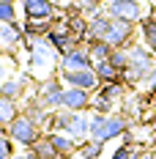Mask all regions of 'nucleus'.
<instances>
[{"label":"nucleus","instance_id":"4be33fe9","mask_svg":"<svg viewBox=\"0 0 156 159\" xmlns=\"http://www.w3.org/2000/svg\"><path fill=\"white\" fill-rule=\"evenodd\" d=\"M101 154H104V143H99V140H82L77 148V157L82 159H101Z\"/></svg>","mask_w":156,"mask_h":159},{"label":"nucleus","instance_id":"39448f33","mask_svg":"<svg viewBox=\"0 0 156 159\" xmlns=\"http://www.w3.org/2000/svg\"><path fill=\"white\" fill-rule=\"evenodd\" d=\"M6 134L11 137L16 143V148H22V151H28V148H33V145L41 140V134H44V129L38 126L36 121H33L30 115H25V112H19L14 121L6 126Z\"/></svg>","mask_w":156,"mask_h":159},{"label":"nucleus","instance_id":"9d476101","mask_svg":"<svg viewBox=\"0 0 156 159\" xmlns=\"http://www.w3.org/2000/svg\"><path fill=\"white\" fill-rule=\"evenodd\" d=\"M58 77L66 82V85H71V88H85V91H91V93H96L99 91V77H96L93 66L91 69H77V71H58Z\"/></svg>","mask_w":156,"mask_h":159},{"label":"nucleus","instance_id":"4c0bfd02","mask_svg":"<svg viewBox=\"0 0 156 159\" xmlns=\"http://www.w3.org/2000/svg\"><path fill=\"white\" fill-rule=\"evenodd\" d=\"M58 159H63V157H58Z\"/></svg>","mask_w":156,"mask_h":159},{"label":"nucleus","instance_id":"412c9836","mask_svg":"<svg viewBox=\"0 0 156 159\" xmlns=\"http://www.w3.org/2000/svg\"><path fill=\"white\" fill-rule=\"evenodd\" d=\"M16 115H19V104H16L14 99L0 96V129H6V126L16 118Z\"/></svg>","mask_w":156,"mask_h":159},{"label":"nucleus","instance_id":"dca6fc26","mask_svg":"<svg viewBox=\"0 0 156 159\" xmlns=\"http://www.w3.org/2000/svg\"><path fill=\"white\" fill-rule=\"evenodd\" d=\"M109 22H112V16L104 14V11H99L96 16H88V39H104L109 30Z\"/></svg>","mask_w":156,"mask_h":159},{"label":"nucleus","instance_id":"423d86ee","mask_svg":"<svg viewBox=\"0 0 156 159\" xmlns=\"http://www.w3.org/2000/svg\"><path fill=\"white\" fill-rule=\"evenodd\" d=\"M63 91H66V82L58 74L41 80L38 88H36V99L47 107V110H60L63 107Z\"/></svg>","mask_w":156,"mask_h":159},{"label":"nucleus","instance_id":"393cba45","mask_svg":"<svg viewBox=\"0 0 156 159\" xmlns=\"http://www.w3.org/2000/svg\"><path fill=\"white\" fill-rule=\"evenodd\" d=\"M16 22V0H0V25Z\"/></svg>","mask_w":156,"mask_h":159},{"label":"nucleus","instance_id":"5701e85b","mask_svg":"<svg viewBox=\"0 0 156 159\" xmlns=\"http://www.w3.org/2000/svg\"><path fill=\"white\" fill-rule=\"evenodd\" d=\"M28 151H33L36 159H58V151H55V145L49 143L47 134H41V140L33 145V148H28Z\"/></svg>","mask_w":156,"mask_h":159},{"label":"nucleus","instance_id":"aec40b11","mask_svg":"<svg viewBox=\"0 0 156 159\" xmlns=\"http://www.w3.org/2000/svg\"><path fill=\"white\" fill-rule=\"evenodd\" d=\"M93 71H96V77H99V82H118V80H123V74L109 63V61H99V63H93Z\"/></svg>","mask_w":156,"mask_h":159},{"label":"nucleus","instance_id":"7c9ffc66","mask_svg":"<svg viewBox=\"0 0 156 159\" xmlns=\"http://www.w3.org/2000/svg\"><path fill=\"white\" fill-rule=\"evenodd\" d=\"M148 88L156 91V63H154V71H151V77H148Z\"/></svg>","mask_w":156,"mask_h":159},{"label":"nucleus","instance_id":"cd10ccee","mask_svg":"<svg viewBox=\"0 0 156 159\" xmlns=\"http://www.w3.org/2000/svg\"><path fill=\"white\" fill-rule=\"evenodd\" d=\"M14 154H16V143L8 134H3L0 137V159H14Z\"/></svg>","mask_w":156,"mask_h":159},{"label":"nucleus","instance_id":"f257e3e1","mask_svg":"<svg viewBox=\"0 0 156 159\" xmlns=\"http://www.w3.org/2000/svg\"><path fill=\"white\" fill-rule=\"evenodd\" d=\"M22 47L30 52V58H28V71H30L38 82L52 77V74L60 69V55L55 52V47L49 44L47 39H25Z\"/></svg>","mask_w":156,"mask_h":159},{"label":"nucleus","instance_id":"f8f14e48","mask_svg":"<svg viewBox=\"0 0 156 159\" xmlns=\"http://www.w3.org/2000/svg\"><path fill=\"white\" fill-rule=\"evenodd\" d=\"M91 66H93V58L88 55V47L82 41L74 49H69L66 55H60V69L58 71H77V69H91Z\"/></svg>","mask_w":156,"mask_h":159},{"label":"nucleus","instance_id":"c756f323","mask_svg":"<svg viewBox=\"0 0 156 159\" xmlns=\"http://www.w3.org/2000/svg\"><path fill=\"white\" fill-rule=\"evenodd\" d=\"M134 159H154L151 151H142V148H134Z\"/></svg>","mask_w":156,"mask_h":159},{"label":"nucleus","instance_id":"b1692460","mask_svg":"<svg viewBox=\"0 0 156 159\" xmlns=\"http://www.w3.org/2000/svg\"><path fill=\"white\" fill-rule=\"evenodd\" d=\"M109 63L123 74L126 69H129V47H115V49H112V55H109Z\"/></svg>","mask_w":156,"mask_h":159},{"label":"nucleus","instance_id":"2f4dec72","mask_svg":"<svg viewBox=\"0 0 156 159\" xmlns=\"http://www.w3.org/2000/svg\"><path fill=\"white\" fill-rule=\"evenodd\" d=\"M14 159H36L33 151H22V154H14Z\"/></svg>","mask_w":156,"mask_h":159},{"label":"nucleus","instance_id":"7ed1b4c3","mask_svg":"<svg viewBox=\"0 0 156 159\" xmlns=\"http://www.w3.org/2000/svg\"><path fill=\"white\" fill-rule=\"evenodd\" d=\"M154 63H156V55L142 41H134L129 47V69L123 71V82L129 88H137L140 82H148L151 71H154Z\"/></svg>","mask_w":156,"mask_h":159},{"label":"nucleus","instance_id":"f704fd0d","mask_svg":"<svg viewBox=\"0 0 156 159\" xmlns=\"http://www.w3.org/2000/svg\"><path fill=\"white\" fill-rule=\"evenodd\" d=\"M3 134H6V129H0V137H3Z\"/></svg>","mask_w":156,"mask_h":159},{"label":"nucleus","instance_id":"f3484780","mask_svg":"<svg viewBox=\"0 0 156 159\" xmlns=\"http://www.w3.org/2000/svg\"><path fill=\"white\" fill-rule=\"evenodd\" d=\"M137 33H140V41L156 55V19H154L151 14H148L140 25H137Z\"/></svg>","mask_w":156,"mask_h":159},{"label":"nucleus","instance_id":"bb28decb","mask_svg":"<svg viewBox=\"0 0 156 159\" xmlns=\"http://www.w3.org/2000/svg\"><path fill=\"white\" fill-rule=\"evenodd\" d=\"M74 6H77V8H79L85 16H96L99 11H104L101 0H74Z\"/></svg>","mask_w":156,"mask_h":159},{"label":"nucleus","instance_id":"0eeeda50","mask_svg":"<svg viewBox=\"0 0 156 159\" xmlns=\"http://www.w3.org/2000/svg\"><path fill=\"white\" fill-rule=\"evenodd\" d=\"M104 14L112 19H126V22H137L140 25L145 19V8L140 0H107L104 3Z\"/></svg>","mask_w":156,"mask_h":159},{"label":"nucleus","instance_id":"1a4fd4ad","mask_svg":"<svg viewBox=\"0 0 156 159\" xmlns=\"http://www.w3.org/2000/svg\"><path fill=\"white\" fill-rule=\"evenodd\" d=\"M22 3V16L30 22H41V19H55L58 16V6L55 0H19Z\"/></svg>","mask_w":156,"mask_h":159},{"label":"nucleus","instance_id":"a878e982","mask_svg":"<svg viewBox=\"0 0 156 159\" xmlns=\"http://www.w3.org/2000/svg\"><path fill=\"white\" fill-rule=\"evenodd\" d=\"M115 110V102L104 99L101 93H93V102H91V112H101V115H109Z\"/></svg>","mask_w":156,"mask_h":159},{"label":"nucleus","instance_id":"e433bc0d","mask_svg":"<svg viewBox=\"0 0 156 159\" xmlns=\"http://www.w3.org/2000/svg\"><path fill=\"white\" fill-rule=\"evenodd\" d=\"M0 58H3V49H0Z\"/></svg>","mask_w":156,"mask_h":159},{"label":"nucleus","instance_id":"20e7f679","mask_svg":"<svg viewBox=\"0 0 156 159\" xmlns=\"http://www.w3.org/2000/svg\"><path fill=\"white\" fill-rule=\"evenodd\" d=\"M49 132H63L74 137L77 143L91 137V115L88 112H71V110H55Z\"/></svg>","mask_w":156,"mask_h":159},{"label":"nucleus","instance_id":"473e14b6","mask_svg":"<svg viewBox=\"0 0 156 159\" xmlns=\"http://www.w3.org/2000/svg\"><path fill=\"white\" fill-rule=\"evenodd\" d=\"M55 6H58V8H69V6H71V0H55Z\"/></svg>","mask_w":156,"mask_h":159},{"label":"nucleus","instance_id":"6e6552de","mask_svg":"<svg viewBox=\"0 0 156 159\" xmlns=\"http://www.w3.org/2000/svg\"><path fill=\"white\" fill-rule=\"evenodd\" d=\"M137 36V22H126V19H112L104 41L112 47H131Z\"/></svg>","mask_w":156,"mask_h":159},{"label":"nucleus","instance_id":"72a5a7b5","mask_svg":"<svg viewBox=\"0 0 156 159\" xmlns=\"http://www.w3.org/2000/svg\"><path fill=\"white\" fill-rule=\"evenodd\" d=\"M151 16H154V19H156V6H154V8H151Z\"/></svg>","mask_w":156,"mask_h":159},{"label":"nucleus","instance_id":"2eb2a0df","mask_svg":"<svg viewBox=\"0 0 156 159\" xmlns=\"http://www.w3.org/2000/svg\"><path fill=\"white\" fill-rule=\"evenodd\" d=\"M25 93H28V77H6L0 82V96H6V99L19 102Z\"/></svg>","mask_w":156,"mask_h":159},{"label":"nucleus","instance_id":"6ab92c4d","mask_svg":"<svg viewBox=\"0 0 156 159\" xmlns=\"http://www.w3.org/2000/svg\"><path fill=\"white\" fill-rule=\"evenodd\" d=\"M85 47H88V55L93 58V63H99V61H109V55H112V44H107L104 39H88L85 41Z\"/></svg>","mask_w":156,"mask_h":159},{"label":"nucleus","instance_id":"a211bd4d","mask_svg":"<svg viewBox=\"0 0 156 159\" xmlns=\"http://www.w3.org/2000/svg\"><path fill=\"white\" fill-rule=\"evenodd\" d=\"M126 91H129V85H126L123 80H118V82H101L96 93H101L104 99H109V102L118 104V102H123V99H126Z\"/></svg>","mask_w":156,"mask_h":159},{"label":"nucleus","instance_id":"4468645a","mask_svg":"<svg viewBox=\"0 0 156 159\" xmlns=\"http://www.w3.org/2000/svg\"><path fill=\"white\" fill-rule=\"evenodd\" d=\"M44 134L49 137V143L55 145L58 157H63V159L77 157V148H79V143L74 140V137H69V134H63V132H44Z\"/></svg>","mask_w":156,"mask_h":159},{"label":"nucleus","instance_id":"c9c22d12","mask_svg":"<svg viewBox=\"0 0 156 159\" xmlns=\"http://www.w3.org/2000/svg\"><path fill=\"white\" fill-rule=\"evenodd\" d=\"M71 159H82V157H71Z\"/></svg>","mask_w":156,"mask_h":159},{"label":"nucleus","instance_id":"9b49d317","mask_svg":"<svg viewBox=\"0 0 156 159\" xmlns=\"http://www.w3.org/2000/svg\"><path fill=\"white\" fill-rule=\"evenodd\" d=\"M91 102H93V93L85 91V88H71L66 85L63 91V107L60 110H71V112H88L91 110Z\"/></svg>","mask_w":156,"mask_h":159},{"label":"nucleus","instance_id":"ddd939ff","mask_svg":"<svg viewBox=\"0 0 156 159\" xmlns=\"http://www.w3.org/2000/svg\"><path fill=\"white\" fill-rule=\"evenodd\" d=\"M19 44H25V30H22V25L19 22H8V25H0V49L6 52H11L16 49Z\"/></svg>","mask_w":156,"mask_h":159},{"label":"nucleus","instance_id":"c85d7f7f","mask_svg":"<svg viewBox=\"0 0 156 159\" xmlns=\"http://www.w3.org/2000/svg\"><path fill=\"white\" fill-rule=\"evenodd\" d=\"M134 148H137V145L123 143V145H118V148L109 154V159H134Z\"/></svg>","mask_w":156,"mask_h":159},{"label":"nucleus","instance_id":"f03ea898","mask_svg":"<svg viewBox=\"0 0 156 159\" xmlns=\"http://www.w3.org/2000/svg\"><path fill=\"white\" fill-rule=\"evenodd\" d=\"M129 129H131V118L123 112H109V115L91 112V140H99L107 145L109 140L123 137Z\"/></svg>","mask_w":156,"mask_h":159}]
</instances>
